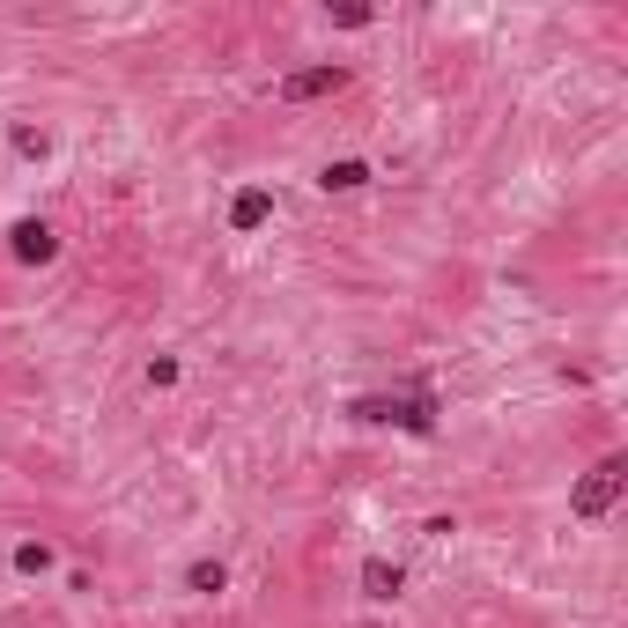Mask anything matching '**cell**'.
Listing matches in <instances>:
<instances>
[{
	"label": "cell",
	"instance_id": "cell-1",
	"mask_svg": "<svg viewBox=\"0 0 628 628\" xmlns=\"http://www.w3.org/2000/svg\"><path fill=\"white\" fill-rule=\"evenodd\" d=\"M621 488H628V459H599V466L577 481V496H569V510H577V518H606V510L621 503Z\"/></svg>",
	"mask_w": 628,
	"mask_h": 628
},
{
	"label": "cell",
	"instance_id": "cell-2",
	"mask_svg": "<svg viewBox=\"0 0 628 628\" xmlns=\"http://www.w3.org/2000/svg\"><path fill=\"white\" fill-rule=\"evenodd\" d=\"M355 422H399L407 436H429L436 407H429V399H355Z\"/></svg>",
	"mask_w": 628,
	"mask_h": 628
},
{
	"label": "cell",
	"instance_id": "cell-3",
	"mask_svg": "<svg viewBox=\"0 0 628 628\" xmlns=\"http://www.w3.org/2000/svg\"><path fill=\"white\" fill-rule=\"evenodd\" d=\"M8 252H15V259H23V266H45L52 252H60V237H52V222H37V215H23V222H15V230H8Z\"/></svg>",
	"mask_w": 628,
	"mask_h": 628
},
{
	"label": "cell",
	"instance_id": "cell-4",
	"mask_svg": "<svg viewBox=\"0 0 628 628\" xmlns=\"http://www.w3.org/2000/svg\"><path fill=\"white\" fill-rule=\"evenodd\" d=\"M333 89H348V67H303L281 82V97L289 104H311V97H333Z\"/></svg>",
	"mask_w": 628,
	"mask_h": 628
},
{
	"label": "cell",
	"instance_id": "cell-5",
	"mask_svg": "<svg viewBox=\"0 0 628 628\" xmlns=\"http://www.w3.org/2000/svg\"><path fill=\"white\" fill-rule=\"evenodd\" d=\"M399 584H407V577H399V562H385V555L363 562V592L370 599H399Z\"/></svg>",
	"mask_w": 628,
	"mask_h": 628
},
{
	"label": "cell",
	"instance_id": "cell-6",
	"mask_svg": "<svg viewBox=\"0 0 628 628\" xmlns=\"http://www.w3.org/2000/svg\"><path fill=\"white\" fill-rule=\"evenodd\" d=\"M266 215H274V193H259V185H252V193H237V200H230V222H237V230H259Z\"/></svg>",
	"mask_w": 628,
	"mask_h": 628
},
{
	"label": "cell",
	"instance_id": "cell-7",
	"mask_svg": "<svg viewBox=\"0 0 628 628\" xmlns=\"http://www.w3.org/2000/svg\"><path fill=\"white\" fill-rule=\"evenodd\" d=\"M318 185H326V193H355V185H370V163H326V170H318Z\"/></svg>",
	"mask_w": 628,
	"mask_h": 628
},
{
	"label": "cell",
	"instance_id": "cell-8",
	"mask_svg": "<svg viewBox=\"0 0 628 628\" xmlns=\"http://www.w3.org/2000/svg\"><path fill=\"white\" fill-rule=\"evenodd\" d=\"M15 569H23V577H45V569H52V547H45V540H23V547H15Z\"/></svg>",
	"mask_w": 628,
	"mask_h": 628
},
{
	"label": "cell",
	"instance_id": "cell-9",
	"mask_svg": "<svg viewBox=\"0 0 628 628\" xmlns=\"http://www.w3.org/2000/svg\"><path fill=\"white\" fill-rule=\"evenodd\" d=\"M185 584H193V592H222L230 569H222V562H193V569H185Z\"/></svg>",
	"mask_w": 628,
	"mask_h": 628
}]
</instances>
